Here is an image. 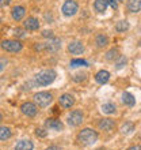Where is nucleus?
Returning <instances> with one entry per match:
<instances>
[{"instance_id": "nucleus-1", "label": "nucleus", "mask_w": 141, "mask_h": 150, "mask_svg": "<svg viewBox=\"0 0 141 150\" xmlns=\"http://www.w3.org/2000/svg\"><path fill=\"white\" fill-rule=\"evenodd\" d=\"M56 76H57V74H56L54 70H45V71H41L35 75L34 82L38 86H47L54 81Z\"/></svg>"}, {"instance_id": "nucleus-2", "label": "nucleus", "mask_w": 141, "mask_h": 150, "mask_svg": "<svg viewBox=\"0 0 141 150\" xmlns=\"http://www.w3.org/2000/svg\"><path fill=\"white\" fill-rule=\"evenodd\" d=\"M77 139L79 142L84 145V146H91L98 141V134H96V131L91 130V128H84V130L79 132Z\"/></svg>"}, {"instance_id": "nucleus-3", "label": "nucleus", "mask_w": 141, "mask_h": 150, "mask_svg": "<svg viewBox=\"0 0 141 150\" xmlns=\"http://www.w3.org/2000/svg\"><path fill=\"white\" fill-rule=\"evenodd\" d=\"M35 51H49V52H56L61 48V41L59 38H53L52 37L46 42H41L35 45Z\"/></svg>"}, {"instance_id": "nucleus-4", "label": "nucleus", "mask_w": 141, "mask_h": 150, "mask_svg": "<svg viewBox=\"0 0 141 150\" xmlns=\"http://www.w3.org/2000/svg\"><path fill=\"white\" fill-rule=\"evenodd\" d=\"M34 101L41 108L49 107V104L53 101V96L50 93H47V91H39V93H37L34 96Z\"/></svg>"}, {"instance_id": "nucleus-5", "label": "nucleus", "mask_w": 141, "mask_h": 150, "mask_svg": "<svg viewBox=\"0 0 141 150\" xmlns=\"http://www.w3.org/2000/svg\"><path fill=\"white\" fill-rule=\"evenodd\" d=\"M77 3L75 0H65V3L63 4V14L65 16H72L77 12Z\"/></svg>"}, {"instance_id": "nucleus-6", "label": "nucleus", "mask_w": 141, "mask_h": 150, "mask_svg": "<svg viewBox=\"0 0 141 150\" xmlns=\"http://www.w3.org/2000/svg\"><path fill=\"white\" fill-rule=\"evenodd\" d=\"M1 48L7 52H19L22 49V44L18 40H6L1 42Z\"/></svg>"}, {"instance_id": "nucleus-7", "label": "nucleus", "mask_w": 141, "mask_h": 150, "mask_svg": "<svg viewBox=\"0 0 141 150\" xmlns=\"http://www.w3.org/2000/svg\"><path fill=\"white\" fill-rule=\"evenodd\" d=\"M68 124L70 127H76L79 124H82L83 122V113L80 111H72L69 115H68Z\"/></svg>"}, {"instance_id": "nucleus-8", "label": "nucleus", "mask_w": 141, "mask_h": 150, "mask_svg": "<svg viewBox=\"0 0 141 150\" xmlns=\"http://www.w3.org/2000/svg\"><path fill=\"white\" fill-rule=\"evenodd\" d=\"M45 126H46V128H49V130H53V131H61V130L64 128L63 123L60 122L59 119H54V117L46 119V122H45Z\"/></svg>"}, {"instance_id": "nucleus-9", "label": "nucleus", "mask_w": 141, "mask_h": 150, "mask_svg": "<svg viewBox=\"0 0 141 150\" xmlns=\"http://www.w3.org/2000/svg\"><path fill=\"white\" fill-rule=\"evenodd\" d=\"M20 111H22L23 115H26L27 117H33V116L37 115V107L33 103H24V104H22Z\"/></svg>"}, {"instance_id": "nucleus-10", "label": "nucleus", "mask_w": 141, "mask_h": 150, "mask_svg": "<svg viewBox=\"0 0 141 150\" xmlns=\"http://www.w3.org/2000/svg\"><path fill=\"white\" fill-rule=\"evenodd\" d=\"M68 51L72 53V55H82L84 52V45H83L80 41H72V42L68 45Z\"/></svg>"}, {"instance_id": "nucleus-11", "label": "nucleus", "mask_w": 141, "mask_h": 150, "mask_svg": "<svg viewBox=\"0 0 141 150\" xmlns=\"http://www.w3.org/2000/svg\"><path fill=\"white\" fill-rule=\"evenodd\" d=\"M59 103H60V105H61L63 108L68 109V108H70L75 104V98L70 94H63L61 97H60Z\"/></svg>"}, {"instance_id": "nucleus-12", "label": "nucleus", "mask_w": 141, "mask_h": 150, "mask_svg": "<svg viewBox=\"0 0 141 150\" xmlns=\"http://www.w3.org/2000/svg\"><path fill=\"white\" fill-rule=\"evenodd\" d=\"M23 26L26 30H37V29L39 28V22L37 18L30 16V18H27V19L23 22Z\"/></svg>"}, {"instance_id": "nucleus-13", "label": "nucleus", "mask_w": 141, "mask_h": 150, "mask_svg": "<svg viewBox=\"0 0 141 150\" xmlns=\"http://www.w3.org/2000/svg\"><path fill=\"white\" fill-rule=\"evenodd\" d=\"M109 79H110V74H109V71H106V70H101V71H98L96 75H95V81L98 83H101V85L107 83Z\"/></svg>"}, {"instance_id": "nucleus-14", "label": "nucleus", "mask_w": 141, "mask_h": 150, "mask_svg": "<svg viewBox=\"0 0 141 150\" xmlns=\"http://www.w3.org/2000/svg\"><path fill=\"white\" fill-rule=\"evenodd\" d=\"M11 14H12V18L15 21H20L24 16V14H26V10H24V7H22V6H16V7L12 8Z\"/></svg>"}, {"instance_id": "nucleus-15", "label": "nucleus", "mask_w": 141, "mask_h": 150, "mask_svg": "<svg viewBox=\"0 0 141 150\" xmlns=\"http://www.w3.org/2000/svg\"><path fill=\"white\" fill-rule=\"evenodd\" d=\"M115 127L114 122L111 119H102L101 122H99V128L103 131H111Z\"/></svg>"}, {"instance_id": "nucleus-16", "label": "nucleus", "mask_w": 141, "mask_h": 150, "mask_svg": "<svg viewBox=\"0 0 141 150\" xmlns=\"http://www.w3.org/2000/svg\"><path fill=\"white\" fill-rule=\"evenodd\" d=\"M33 142L29 139H22L15 145V150H33Z\"/></svg>"}, {"instance_id": "nucleus-17", "label": "nucleus", "mask_w": 141, "mask_h": 150, "mask_svg": "<svg viewBox=\"0 0 141 150\" xmlns=\"http://www.w3.org/2000/svg\"><path fill=\"white\" fill-rule=\"evenodd\" d=\"M141 8V0H128V10L130 12H138Z\"/></svg>"}, {"instance_id": "nucleus-18", "label": "nucleus", "mask_w": 141, "mask_h": 150, "mask_svg": "<svg viewBox=\"0 0 141 150\" xmlns=\"http://www.w3.org/2000/svg\"><path fill=\"white\" fill-rule=\"evenodd\" d=\"M122 101L125 105L128 107H133L134 104H136V98L133 97V94H130L129 91H125L124 94H122Z\"/></svg>"}, {"instance_id": "nucleus-19", "label": "nucleus", "mask_w": 141, "mask_h": 150, "mask_svg": "<svg viewBox=\"0 0 141 150\" xmlns=\"http://www.w3.org/2000/svg\"><path fill=\"white\" fill-rule=\"evenodd\" d=\"M95 44H96L99 48H103L109 44V38H107V36H105V34H98L96 38H95Z\"/></svg>"}, {"instance_id": "nucleus-20", "label": "nucleus", "mask_w": 141, "mask_h": 150, "mask_svg": "<svg viewBox=\"0 0 141 150\" xmlns=\"http://www.w3.org/2000/svg\"><path fill=\"white\" fill-rule=\"evenodd\" d=\"M94 7L98 12H105L106 8H107V1L106 0H95Z\"/></svg>"}, {"instance_id": "nucleus-21", "label": "nucleus", "mask_w": 141, "mask_h": 150, "mask_svg": "<svg viewBox=\"0 0 141 150\" xmlns=\"http://www.w3.org/2000/svg\"><path fill=\"white\" fill-rule=\"evenodd\" d=\"M11 130L8 127H0V141H6V139L11 138Z\"/></svg>"}, {"instance_id": "nucleus-22", "label": "nucleus", "mask_w": 141, "mask_h": 150, "mask_svg": "<svg viewBox=\"0 0 141 150\" xmlns=\"http://www.w3.org/2000/svg\"><path fill=\"white\" fill-rule=\"evenodd\" d=\"M128 29H129V22H128V21H119V22H117V25H115V30H117V32H125Z\"/></svg>"}, {"instance_id": "nucleus-23", "label": "nucleus", "mask_w": 141, "mask_h": 150, "mask_svg": "<svg viewBox=\"0 0 141 150\" xmlns=\"http://www.w3.org/2000/svg\"><path fill=\"white\" fill-rule=\"evenodd\" d=\"M102 111L105 112V113H107V115H111V113H114V112H115V105H114V104H111V103L103 104V105H102Z\"/></svg>"}, {"instance_id": "nucleus-24", "label": "nucleus", "mask_w": 141, "mask_h": 150, "mask_svg": "<svg viewBox=\"0 0 141 150\" xmlns=\"http://www.w3.org/2000/svg\"><path fill=\"white\" fill-rule=\"evenodd\" d=\"M87 62L83 59H73L70 62V67H86Z\"/></svg>"}, {"instance_id": "nucleus-25", "label": "nucleus", "mask_w": 141, "mask_h": 150, "mask_svg": "<svg viewBox=\"0 0 141 150\" xmlns=\"http://www.w3.org/2000/svg\"><path fill=\"white\" fill-rule=\"evenodd\" d=\"M118 57V51L117 49H110L107 53H106V59L107 60H114Z\"/></svg>"}, {"instance_id": "nucleus-26", "label": "nucleus", "mask_w": 141, "mask_h": 150, "mask_svg": "<svg viewBox=\"0 0 141 150\" xmlns=\"http://www.w3.org/2000/svg\"><path fill=\"white\" fill-rule=\"evenodd\" d=\"M122 132H124V134H128V132H130V131L133 130V124H130V123H126V124H124V126H122Z\"/></svg>"}, {"instance_id": "nucleus-27", "label": "nucleus", "mask_w": 141, "mask_h": 150, "mask_svg": "<svg viewBox=\"0 0 141 150\" xmlns=\"http://www.w3.org/2000/svg\"><path fill=\"white\" fill-rule=\"evenodd\" d=\"M35 135L39 137V138H45V137L47 135V132L43 130V128H37V130H35Z\"/></svg>"}, {"instance_id": "nucleus-28", "label": "nucleus", "mask_w": 141, "mask_h": 150, "mask_svg": "<svg viewBox=\"0 0 141 150\" xmlns=\"http://www.w3.org/2000/svg\"><path fill=\"white\" fill-rule=\"evenodd\" d=\"M106 1H107V4H109L111 8H114V10H117V8H118L117 0H106Z\"/></svg>"}, {"instance_id": "nucleus-29", "label": "nucleus", "mask_w": 141, "mask_h": 150, "mask_svg": "<svg viewBox=\"0 0 141 150\" xmlns=\"http://www.w3.org/2000/svg\"><path fill=\"white\" fill-rule=\"evenodd\" d=\"M15 36H18V37H24L26 34H24V32L22 30V29H16V30H15Z\"/></svg>"}, {"instance_id": "nucleus-30", "label": "nucleus", "mask_w": 141, "mask_h": 150, "mask_svg": "<svg viewBox=\"0 0 141 150\" xmlns=\"http://www.w3.org/2000/svg\"><path fill=\"white\" fill-rule=\"evenodd\" d=\"M125 63H126V59H125V57H121V60H119V62L117 63V68H121Z\"/></svg>"}, {"instance_id": "nucleus-31", "label": "nucleus", "mask_w": 141, "mask_h": 150, "mask_svg": "<svg viewBox=\"0 0 141 150\" xmlns=\"http://www.w3.org/2000/svg\"><path fill=\"white\" fill-rule=\"evenodd\" d=\"M42 36L43 37H50L52 38V37H53V33H52L50 30H45V32H42Z\"/></svg>"}, {"instance_id": "nucleus-32", "label": "nucleus", "mask_w": 141, "mask_h": 150, "mask_svg": "<svg viewBox=\"0 0 141 150\" xmlns=\"http://www.w3.org/2000/svg\"><path fill=\"white\" fill-rule=\"evenodd\" d=\"M11 3V0H0V7H4V6H8Z\"/></svg>"}, {"instance_id": "nucleus-33", "label": "nucleus", "mask_w": 141, "mask_h": 150, "mask_svg": "<svg viewBox=\"0 0 141 150\" xmlns=\"http://www.w3.org/2000/svg\"><path fill=\"white\" fill-rule=\"evenodd\" d=\"M128 150H141V145H137V146H130Z\"/></svg>"}, {"instance_id": "nucleus-34", "label": "nucleus", "mask_w": 141, "mask_h": 150, "mask_svg": "<svg viewBox=\"0 0 141 150\" xmlns=\"http://www.w3.org/2000/svg\"><path fill=\"white\" fill-rule=\"evenodd\" d=\"M46 150H60V147H57V146H49Z\"/></svg>"}, {"instance_id": "nucleus-35", "label": "nucleus", "mask_w": 141, "mask_h": 150, "mask_svg": "<svg viewBox=\"0 0 141 150\" xmlns=\"http://www.w3.org/2000/svg\"><path fill=\"white\" fill-rule=\"evenodd\" d=\"M3 70H4V63L1 62V60H0V72L3 71Z\"/></svg>"}, {"instance_id": "nucleus-36", "label": "nucleus", "mask_w": 141, "mask_h": 150, "mask_svg": "<svg viewBox=\"0 0 141 150\" xmlns=\"http://www.w3.org/2000/svg\"><path fill=\"white\" fill-rule=\"evenodd\" d=\"M0 122H1V113H0Z\"/></svg>"}, {"instance_id": "nucleus-37", "label": "nucleus", "mask_w": 141, "mask_h": 150, "mask_svg": "<svg viewBox=\"0 0 141 150\" xmlns=\"http://www.w3.org/2000/svg\"><path fill=\"white\" fill-rule=\"evenodd\" d=\"M119 1H124V0H119Z\"/></svg>"}]
</instances>
